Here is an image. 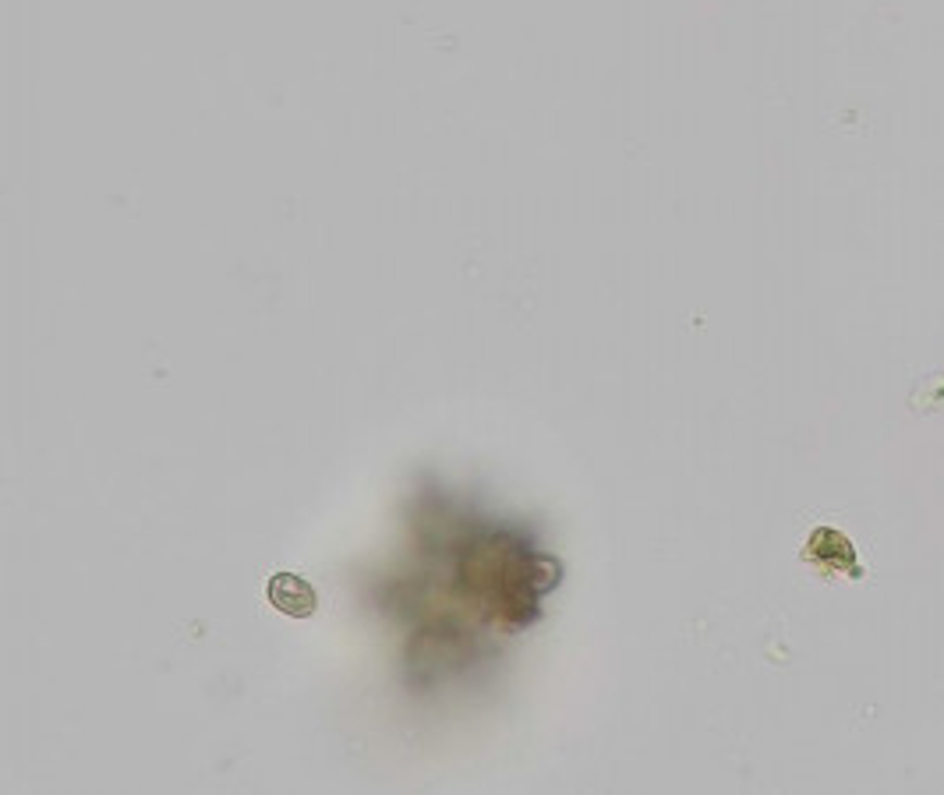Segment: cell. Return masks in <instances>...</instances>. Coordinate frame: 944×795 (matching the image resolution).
Wrapping results in <instances>:
<instances>
[{
  "label": "cell",
  "mask_w": 944,
  "mask_h": 795,
  "mask_svg": "<svg viewBox=\"0 0 944 795\" xmlns=\"http://www.w3.org/2000/svg\"><path fill=\"white\" fill-rule=\"evenodd\" d=\"M799 556H803V562H810L824 573H842L849 580H864V566H859L856 545L835 527H813Z\"/></svg>",
  "instance_id": "cell-1"
},
{
  "label": "cell",
  "mask_w": 944,
  "mask_h": 795,
  "mask_svg": "<svg viewBox=\"0 0 944 795\" xmlns=\"http://www.w3.org/2000/svg\"><path fill=\"white\" fill-rule=\"evenodd\" d=\"M265 594H270V605L276 612H284L290 619H312L319 608L315 587L308 584V580H301L298 573H273Z\"/></svg>",
  "instance_id": "cell-2"
}]
</instances>
